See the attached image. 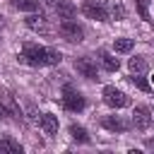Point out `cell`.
<instances>
[{
  "mask_svg": "<svg viewBox=\"0 0 154 154\" xmlns=\"http://www.w3.org/2000/svg\"><path fill=\"white\" fill-rule=\"evenodd\" d=\"M19 58H22L24 63L34 65V67H41V65H58V63L63 60L60 51H55V48H43V46H36V43H24Z\"/></svg>",
  "mask_w": 154,
  "mask_h": 154,
  "instance_id": "1",
  "label": "cell"
},
{
  "mask_svg": "<svg viewBox=\"0 0 154 154\" xmlns=\"http://www.w3.org/2000/svg\"><path fill=\"white\" fill-rule=\"evenodd\" d=\"M63 106H65L67 111L77 113V111H82V108L87 106V101H84V96H82L77 89H72L70 84H65V87H63Z\"/></svg>",
  "mask_w": 154,
  "mask_h": 154,
  "instance_id": "2",
  "label": "cell"
},
{
  "mask_svg": "<svg viewBox=\"0 0 154 154\" xmlns=\"http://www.w3.org/2000/svg\"><path fill=\"white\" fill-rule=\"evenodd\" d=\"M58 31H60V36H63L65 41H70V43H79V41L84 38V29H82L77 22H72V19H63L60 26H58Z\"/></svg>",
  "mask_w": 154,
  "mask_h": 154,
  "instance_id": "3",
  "label": "cell"
},
{
  "mask_svg": "<svg viewBox=\"0 0 154 154\" xmlns=\"http://www.w3.org/2000/svg\"><path fill=\"white\" fill-rule=\"evenodd\" d=\"M101 96H103V103L111 106V108H125V106L130 103V99H128L120 89H116V87H103Z\"/></svg>",
  "mask_w": 154,
  "mask_h": 154,
  "instance_id": "4",
  "label": "cell"
},
{
  "mask_svg": "<svg viewBox=\"0 0 154 154\" xmlns=\"http://www.w3.org/2000/svg\"><path fill=\"white\" fill-rule=\"evenodd\" d=\"M82 12H84V17H89V19L108 22V10H106V5H101V2H96V0H87V2L82 5Z\"/></svg>",
  "mask_w": 154,
  "mask_h": 154,
  "instance_id": "5",
  "label": "cell"
},
{
  "mask_svg": "<svg viewBox=\"0 0 154 154\" xmlns=\"http://www.w3.org/2000/svg\"><path fill=\"white\" fill-rule=\"evenodd\" d=\"M152 120H154V116H152V111L147 106H135V111H132V125L137 130H147L152 125Z\"/></svg>",
  "mask_w": 154,
  "mask_h": 154,
  "instance_id": "6",
  "label": "cell"
},
{
  "mask_svg": "<svg viewBox=\"0 0 154 154\" xmlns=\"http://www.w3.org/2000/svg\"><path fill=\"white\" fill-rule=\"evenodd\" d=\"M24 24H26L31 31H38V34H48V31H51L48 19H46V14H43V12H31V14L24 19Z\"/></svg>",
  "mask_w": 154,
  "mask_h": 154,
  "instance_id": "7",
  "label": "cell"
},
{
  "mask_svg": "<svg viewBox=\"0 0 154 154\" xmlns=\"http://www.w3.org/2000/svg\"><path fill=\"white\" fill-rule=\"evenodd\" d=\"M75 67H77V72L84 75L87 79H96V77H99L96 63H94L91 58H77V60H75Z\"/></svg>",
  "mask_w": 154,
  "mask_h": 154,
  "instance_id": "8",
  "label": "cell"
},
{
  "mask_svg": "<svg viewBox=\"0 0 154 154\" xmlns=\"http://www.w3.org/2000/svg\"><path fill=\"white\" fill-rule=\"evenodd\" d=\"M101 125H103L106 130H113V132H125V130L130 128V123H125V120L118 118V116H106V118L101 120Z\"/></svg>",
  "mask_w": 154,
  "mask_h": 154,
  "instance_id": "9",
  "label": "cell"
},
{
  "mask_svg": "<svg viewBox=\"0 0 154 154\" xmlns=\"http://www.w3.org/2000/svg\"><path fill=\"white\" fill-rule=\"evenodd\" d=\"M38 125H41V130H43L46 135H55V132H58V116H53V113H43L41 120H38Z\"/></svg>",
  "mask_w": 154,
  "mask_h": 154,
  "instance_id": "10",
  "label": "cell"
},
{
  "mask_svg": "<svg viewBox=\"0 0 154 154\" xmlns=\"http://www.w3.org/2000/svg\"><path fill=\"white\" fill-rule=\"evenodd\" d=\"M55 12H58L60 19H72V17L77 14V7H75L72 2H67V0H60V2L55 5Z\"/></svg>",
  "mask_w": 154,
  "mask_h": 154,
  "instance_id": "11",
  "label": "cell"
},
{
  "mask_svg": "<svg viewBox=\"0 0 154 154\" xmlns=\"http://www.w3.org/2000/svg\"><path fill=\"white\" fill-rule=\"evenodd\" d=\"M147 60L142 58V55H135V58H130L128 60V70L132 72V75H142V72H147Z\"/></svg>",
  "mask_w": 154,
  "mask_h": 154,
  "instance_id": "12",
  "label": "cell"
},
{
  "mask_svg": "<svg viewBox=\"0 0 154 154\" xmlns=\"http://www.w3.org/2000/svg\"><path fill=\"white\" fill-rule=\"evenodd\" d=\"M135 48V38H116L113 41V51L116 53H130Z\"/></svg>",
  "mask_w": 154,
  "mask_h": 154,
  "instance_id": "13",
  "label": "cell"
},
{
  "mask_svg": "<svg viewBox=\"0 0 154 154\" xmlns=\"http://www.w3.org/2000/svg\"><path fill=\"white\" fill-rule=\"evenodd\" d=\"M101 63H103V67H106L108 72H116V70L120 67L118 58H116V55H111V53H106V51H101Z\"/></svg>",
  "mask_w": 154,
  "mask_h": 154,
  "instance_id": "14",
  "label": "cell"
},
{
  "mask_svg": "<svg viewBox=\"0 0 154 154\" xmlns=\"http://www.w3.org/2000/svg\"><path fill=\"white\" fill-rule=\"evenodd\" d=\"M2 103H5V108H7V113L12 116V118H22V111H19V106L14 103V99H12V94H5V99H2Z\"/></svg>",
  "mask_w": 154,
  "mask_h": 154,
  "instance_id": "15",
  "label": "cell"
},
{
  "mask_svg": "<svg viewBox=\"0 0 154 154\" xmlns=\"http://www.w3.org/2000/svg\"><path fill=\"white\" fill-rule=\"evenodd\" d=\"M12 7L17 10H24V12H36L38 10V0H10Z\"/></svg>",
  "mask_w": 154,
  "mask_h": 154,
  "instance_id": "16",
  "label": "cell"
},
{
  "mask_svg": "<svg viewBox=\"0 0 154 154\" xmlns=\"http://www.w3.org/2000/svg\"><path fill=\"white\" fill-rule=\"evenodd\" d=\"M70 135H72L75 142H82V144L89 142V135H87V130H84L82 125H70Z\"/></svg>",
  "mask_w": 154,
  "mask_h": 154,
  "instance_id": "17",
  "label": "cell"
},
{
  "mask_svg": "<svg viewBox=\"0 0 154 154\" xmlns=\"http://www.w3.org/2000/svg\"><path fill=\"white\" fill-rule=\"evenodd\" d=\"M0 154H22V147L12 140H0Z\"/></svg>",
  "mask_w": 154,
  "mask_h": 154,
  "instance_id": "18",
  "label": "cell"
},
{
  "mask_svg": "<svg viewBox=\"0 0 154 154\" xmlns=\"http://www.w3.org/2000/svg\"><path fill=\"white\" fill-rule=\"evenodd\" d=\"M111 14H113V19H116V22H123V19H125V7H123V2H113Z\"/></svg>",
  "mask_w": 154,
  "mask_h": 154,
  "instance_id": "19",
  "label": "cell"
},
{
  "mask_svg": "<svg viewBox=\"0 0 154 154\" xmlns=\"http://www.w3.org/2000/svg\"><path fill=\"white\" fill-rule=\"evenodd\" d=\"M132 84H135L137 89H142V91H149V89H152V84H149L142 75H132Z\"/></svg>",
  "mask_w": 154,
  "mask_h": 154,
  "instance_id": "20",
  "label": "cell"
},
{
  "mask_svg": "<svg viewBox=\"0 0 154 154\" xmlns=\"http://www.w3.org/2000/svg\"><path fill=\"white\" fill-rule=\"evenodd\" d=\"M137 12H140L142 19L149 22V0H137Z\"/></svg>",
  "mask_w": 154,
  "mask_h": 154,
  "instance_id": "21",
  "label": "cell"
},
{
  "mask_svg": "<svg viewBox=\"0 0 154 154\" xmlns=\"http://www.w3.org/2000/svg\"><path fill=\"white\" fill-rule=\"evenodd\" d=\"M26 113H29V120H31V123H38V120H41V116H38V111H36L34 106H29Z\"/></svg>",
  "mask_w": 154,
  "mask_h": 154,
  "instance_id": "22",
  "label": "cell"
},
{
  "mask_svg": "<svg viewBox=\"0 0 154 154\" xmlns=\"http://www.w3.org/2000/svg\"><path fill=\"white\" fill-rule=\"evenodd\" d=\"M5 116H7V108H5V103H0V120H5Z\"/></svg>",
  "mask_w": 154,
  "mask_h": 154,
  "instance_id": "23",
  "label": "cell"
},
{
  "mask_svg": "<svg viewBox=\"0 0 154 154\" xmlns=\"http://www.w3.org/2000/svg\"><path fill=\"white\" fill-rule=\"evenodd\" d=\"M43 2H46V5H51V7H55V5L60 2V0H43Z\"/></svg>",
  "mask_w": 154,
  "mask_h": 154,
  "instance_id": "24",
  "label": "cell"
},
{
  "mask_svg": "<svg viewBox=\"0 0 154 154\" xmlns=\"http://www.w3.org/2000/svg\"><path fill=\"white\" fill-rule=\"evenodd\" d=\"M152 116H154V111H152Z\"/></svg>",
  "mask_w": 154,
  "mask_h": 154,
  "instance_id": "25",
  "label": "cell"
},
{
  "mask_svg": "<svg viewBox=\"0 0 154 154\" xmlns=\"http://www.w3.org/2000/svg\"><path fill=\"white\" fill-rule=\"evenodd\" d=\"M152 79H154V77H152Z\"/></svg>",
  "mask_w": 154,
  "mask_h": 154,
  "instance_id": "26",
  "label": "cell"
}]
</instances>
